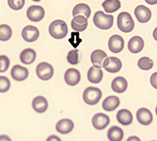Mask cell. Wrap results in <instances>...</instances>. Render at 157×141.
I'll list each match as a JSON object with an SVG mask.
<instances>
[{"mask_svg":"<svg viewBox=\"0 0 157 141\" xmlns=\"http://www.w3.org/2000/svg\"><path fill=\"white\" fill-rule=\"evenodd\" d=\"M117 27L123 33H131L134 28V21L132 15L127 12L119 14L117 17Z\"/></svg>","mask_w":157,"mask_h":141,"instance_id":"obj_3","label":"cell"},{"mask_svg":"<svg viewBox=\"0 0 157 141\" xmlns=\"http://www.w3.org/2000/svg\"><path fill=\"white\" fill-rule=\"evenodd\" d=\"M90 61L94 67L105 68L109 62V56L102 50H95L91 53Z\"/></svg>","mask_w":157,"mask_h":141,"instance_id":"obj_5","label":"cell"},{"mask_svg":"<svg viewBox=\"0 0 157 141\" xmlns=\"http://www.w3.org/2000/svg\"><path fill=\"white\" fill-rule=\"evenodd\" d=\"M91 123L96 130H104L109 124V117L102 112H98L92 117Z\"/></svg>","mask_w":157,"mask_h":141,"instance_id":"obj_12","label":"cell"},{"mask_svg":"<svg viewBox=\"0 0 157 141\" xmlns=\"http://www.w3.org/2000/svg\"><path fill=\"white\" fill-rule=\"evenodd\" d=\"M132 140H136V141H140L139 137H136V136H131L128 138V141H132Z\"/></svg>","mask_w":157,"mask_h":141,"instance_id":"obj_40","label":"cell"},{"mask_svg":"<svg viewBox=\"0 0 157 141\" xmlns=\"http://www.w3.org/2000/svg\"><path fill=\"white\" fill-rule=\"evenodd\" d=\"M94 25L101 30H109L113 25V16L112 14H106L105 13L98 11L94 16Z\"/></svg>","mask_w":157,"mask_h":141,"instance_id":"obj_2","label":"cell"},{"mask_svg":"<svg viewBox=\"0 0 157 141\" xmlns=\"http://www.w3.org/2000/svg\"><path fill=\"white\" fill-rule=\"evenodd\" d=\"M73 21H75L76 23H86L88 22V18H86L85 16H83V15H75V16H73Z\"/></svg>","mask_w":157,"mask_h":141,"instance_id":"obj_34","label":"cell"},{"mask_svg":"<svg viewBox=\"0 0 157 141\" xmlns=\"http://www.w3.org/2000/svg\"><path fill=\"white\" fill-rule=\"evenodd\" d=\"M8 5L14 11H19L24 7L25 0H8Z\"/></svg>","mask_w":157,"mask_h":141,"instance_id":"obj_30","label":"cell"},{"mask_svg":"<svg viewBox=\"0 0 157 141\" xmlns=\"http://www.w3.org/2000/svg\"><path fill=\"white\" fill-rule=\"evenodd\" d=\"M64 79H65V82L70 86H75L80 82L81 79V74L79 72L78 70L76 69H68L64 74Z\"/></svg>","mask_w":157,"mask_h":141,"instance_id":"obj_11","label":"cell"},{"mask_svg":"<svg viewBox=\"0 0 157 141\" xmlns=\"http://www.w3.org/2000/svg\"><path fill=\"white\" fill-rule=\"evenodd\" d=\"M122 68V62L119 58L117 57H113V56H110L109 57V62L107 64V66L104 68L107 72H112V73H115L118 72Z\"/></svg>","mask_w":157,"mask_h":141,"instance_id":"obj_22","label":"cell"},{"mask_svg":"<svg viewBox=\"0 0 157 141\" xmlns=\"http://www.w3.org/2000/svg\"><path fill=\"white\" fill-rule=\"evenodd\" d=\"M102 6L105 12H107L108 14H112L119 10L120 7H121V2L119 0H105L102 3Z\"/></svg>","mask_w":157,"mask_h":141,"instance_id":"obj_26","label":"cell"},{"mask_svg":"<svg viewBox=\"0 0 157 141\" xmlns=\"http://www.w3.org/2000/svg\"><path fill=\"white\" fill-rule=\"evenodd\" d=\"M71 28H72V29L75 30V31H76L77 33H80V32H83V31H85V30L87 29V27H88V22L80 24V23H76L75 21L71 20Z\"/></svg>","mask_w":157,"mask_h":141,"instance_id":"obj_33","label":"cell"},{"mask_svg":"<svg viewBox=\"0 0 157 141\" xmlns=\"http://www.w3.org/2000/svg\"><path fill=\"white\" fill-rule=\"evenodd\" d=\"M152 36H153V38L157 41V27L155 28V29L153 30V33H152Z\"/></svg>","mask_w":157,"mask_h":141,"instance_id":"obj_39","label":"cell"},{"mask_svg":"<svg viewBox=\"0 0 157 141\" xmlns=\"http://www.w3.org/2000/svg\"><path fill=\"white\" fill-rule=\"evenodd\" d=\"M10 67V59L6 55H0V72H5Z\"/></svg>","mask_w":157,"mask_h":141,"instance_id":"obj_32","label":"cell"},{"mask_svg":"<svg viewBox=\"0 0 157 141\" xmlns=\"http://www.w3.org/2000/svg\"><path fill=\"white\" fill-rule=\"evenodd\" d=\"M49 33L55 39H62L68 34V26L63 20H54L49 27Z\"/></svg>","mask_w":157,"mask_h":141,"instance_id":"obj_1","label":"cell"},{"mask_svg":"<svg viewBox=\"0 0 157 141\" xmlns=\"http://www.w3.org/2000/svg\"><path fill=\"white\" fill-rule=\"evenodd\" d=\"M47 140L48 141H51V140H56V141H60L61 139L58 137V136H55V135H52V136H49L48 138H47Z\"/></svg>","mask_w":157,"mask_h":141,"instance_id":"obj_37","label":"cell"},{"mask_svg":"<svg viewBox=\"0 0 157 141\" xmlns=\"http://www.w3.org/2000/svg\"><path fill=\"white\" fill-rule=\"evenodd\" d=\"M81 59V53L78 50H71L69 52L67 60L71 65H77L80 62Z\"/></svg>","mask_w":157,"mask_h":141,"instance_id":"obj_29","label":"cell"},{"mask_svg":"<svg viewBox=\"0 0 157 141\" xmlns=\"http://www.w3.org/2000/svg\"><path fill=\"white\" fill-rule=\"evenodd\" d=\"M124 39L122 36H120L118 34H114L113 36L109 37V49L112 53H118L124 49Z\"/></svg>","mask_w":157,"mask_h":141,"instance_id":"obj_9","label":"cell"},{"mask_svg":"<svg viewBox=\"0 0 157 141\" xmlns=\"http://www.w3.org/2000/svg\"><path fill=\"white\" fill-rule=\"evenodd\" d=\"M13 35V31L12 28L10 26H8L6 24L0 25V41H8L9 39H11V37Z\"/></svg>","mask_w":157,"mask_h":141,"instance_id":"obj_27","label":"cell"},{"mask_svg":"<svg viewBox=\"0 0 157 141\" xmlns=\"http://www.w3.org/2000/svg\"><path fill=\"white\" fill-rule=\"evenodd\" d=\"M36 58V53L33 49H25L20 53V60L25 65H30L34 62Z\"/></svg>","mask_w":157,"mask_h":141,"instance_id":"obj_24","label":"cell"},{"mask_svg":"<svg viewBox=\"0 0 157 141\" xmlns=\"http://www.w3.org/2000/svg\"><path fill=\"white\" fill-rule=\"evenodd\" d=\"M45 16V11L41 6H31L27 11V17L31 21L39 22L41 21Z\"/></svg>","mask_w":157,"mask_h":141,"instance_id":"obj_7","label":"cell"},{"mask_svg":"<svg viewBox=\"0 0 157 141\" xmlns=\"http://www.w3.org/2000/svg\"><path fill=\"white\" fill-rule=\"evenodd\" d=\"M33 108L35 112H44L47 111L48 109V101L44 96H36L33 100Z\"/></svg>","mask_w":157,"mask_h":141,"instance_id":"obj_21","label":"cell"},{"mask_svg":"<svg viewBox=\"0 0 157 141\" xmlns=\"http://www.w3.org/2000/svg\"><path fill=\"white\" fill-rule=\"evenodd\" d=\"M11 74H12V77L14 80L24 81L29 76V71H28L27 68L22 67L20 65H14L12 69Z\"/></svg>","mask_w":157,"mask_h":141,"instance_id":"obj_15","label":"cell"},{"mask_svg":"<svg viewBox=\"0 0 157 141\" xmlns=\"http://www.w3.org/2000/svg\"><path fill=\"white\" fill-rule=\"evenodd\" d=\"M102 96V92L95 87H88L83 92V100L88 105H95Z\"/></svg>","mask_w":157,"mask_h":141,"instance_id":"obj_4","label":"cell"},{"mask_svg":"<svg viewBox=\"0 0 157 141\" xmlns=\"http://www.w3.org/2000/svg\"><path fill=\"white\" fill-rule=\"evenodd\" d=\"M120 105V99L117 96H108L104 99L103 103H102V107L105 111L107 112H113L114 111L116 108H118V106Z\"/></svg>","mask_w":157,"mask_h":141,"instance_id":"obj_20","label":"cell"},{"mask_svg":"<svg viewBox=\"0 0 157 141\" xmlns=\"http://www.w3.org/2000/svg\"><path fill=\"white\" fill-rule=\"evenodd\" d=\"M72 15H83L86 18H89L90 16V8L84 3L77 4L72 10Z\"/></svg>","mask_w":157,"mask_h":141,"instance_id":"obj_25","label":"cell"},{"mask_svg":"<svg viewBox=\"0 0 157 141\" xmlns=\"http://www.w3.org/2000/svg\"><path fill=\"white\" fill-rule=\"evenodd\" d=\"M116 119L120 124H122L124 126L131 125L133 120L132 114L127 109H122L118 111V112L116 114Z\"/></svg>","mask_w":157,"mask_h":141,"instance_id":"obj_17","label":"cell"},{"mask_svg":"<svg viewBox=\"0 0 157 141\" xmlns=\"http://www.w3.org/2000/svg\"><path fill=\"white\" fill-rule=\"evenodd\" d=\"M107 135L110 141H121L124 137V131L118 126H113L109 129Z\"/></svg>","mask_w":157,"mask_h":141,"instance_id":"obj_23","label":"cell"},{"mask_svg":"<svg viewBox=\"0 0 157 141\" xmlns=\"http://www.w3.org/2000/svg\"><path fill=\"white\" fill-rule=\"evenodd\" d=\"M33 1H34V2H39V1H41V0H33Z\"/></svg>","mask_w":157,"mask_h":141,"instance_id":"obj_41","label":"cell"},{"mask_svg":"<svg viewBox=\"0 0 157 141\" xmlns=\"http://www.w3.org/2000/svg\"><path fill=\"white\" fill-rule=\"evenodd\" d=\"M112 89L117 93H122L128 89V82L123 76H117L112 82Z\"/></svg>","mask_w":157,"mask_h":141,"instance_id":"obj_19","label":"cell"},{"mask_svg":"<svg viewBox=\"0 0 157 141\" xmlns=\"http://www.w3.org/2000/svg\"><path fill=\"white\" fill-rule=\"evenodd\" d=\"M136 118L138 122L144 126L150 125L152 122V114L151 111L147 108H140L136 112Z\"/></svg>","mask_w":157,"mask_h":141,"instance_id":"obj_13","label":"cell"},{"mask_svg":"<svg viewBox=\"0 0 157 141\" xmlns=\"http://www.w3.org/2000/svg\"><path fill=\"white\" fill-rule=\"evenodd\" d=\"M155 114H156V116H157V106H156V108H155Z\"/></svg>","mask_w":157,"mask_h":141,"instance_id":"obj_42","label":"cell"},{"mask_svg":"<svg viewBox=\"0 0 157 141\" xmlns=\"http://www.w3.org/2000/svg\"><path fill=\"white\" fill-rule=\"evenodd\" d=\"M53 67L47 62H41L36 67V74L38 78L44 81L50 80L53 76Z\"/></svg>","mask_w":157,"mask_h":141,"instance_id":"obj_6","label":"cell"},{"mask_svg":"<svg viewBox=\"0 0 157 141\" xmlns=\"http://www.w3.org/2000/svg\"><path fill=\"white\" fill-rule=\"evenodd\" d=\"M3 140H5V141H11L12 139H11V137H9L8 135H0V141H3Z\"/></svg>","mask_w":157,"mask_h":141,"instance_id":"obj_36","label":"cell"},{"mask_svg":"<svg viewBox=\"0 0 157 141\" xmlns=\"http://www.w3.org/2000/svg\"><path fill=\"white\" fill-rule=\"evenodd\" d=\"M11 88V82L8 77L0 76V92H6Z\"/></svg>","mask_w":157,"mask_h":141,"instance_id":"obj_31","label":"cell"},{"mask_svg":"<svg viewBox=\"0 0 157 141\" xmlns=\"http://www.w3.org/2000/svg\"><path fill=\"white\" fill-rule=\"evenodd\" d=\"M134 14H135L136 19L140 23L149 22L151 18V11L144 5L137 6L134 10Z\"/></svg>","mask_w":157,"mask_h":141,"instance_id":"obj_8","label":"cell"},{"mask_svg":"<svg viewBox=\"0 0 157 141\" xmlns=\"http://www.w3.org/2000/svg\"><path fill=\"white\" fill-rule=\"evenodd\" d=\"M88 80L91 83L97 84L99 83L103 78V72L101 70V68H97L92 66L88 71Z\"/></svg>","mask_w":157,"mask_h":141,"instance_id":"obj_18","label":"cell"},{"mask_svg":"<svg viewBox=\"0 0 157 141\" xmlns=\"http://www.w3.org/2000/svg\"><path fill=\"white\" fill-rule=\"evenodd\" d=\"M73 122L69 119V118H63L61 120H59L57 123H56V126H55V129L60 134H63V135H66V134H69L71 131L73 130Z\"/></svg>","mask_w":157,"mask_h":141,"instance_id":"obj_16","label":"cell"},{"mask_svg":"<svg viewBox=\"0 0 157 141\" xmlns=\"http://www.w3.org/2000/svg\"><path fill=\"white\" fill-rule=\"evenodd\" d=\"M138 67H139L141 70L143 71H149L153 67V61L150 58L147 57V56H144V57H141L139 60H138Z\"/></svg>","mask_w":157,"mask_h":141,"instance_id":"obj_28","label":"cell"},{"mask_svg":"<svg viewBox=\"0 0 157 141\" xmlns=\"http://www.w3.org/2000/svg\"><path fill=\"white\" fill-rule=\"evenodd\" d=\"M22 37L26 42H34L39 37V30L34 26H26L22 30Z\"/></svg>","mask_w":157,"mask_h":141,"instance_id":"obj_10","label":"cell"},{"mask_svg":"<svg viewBox=\"0 0 157 141\" xmlns=\"http://www.w3.org/2000/svg\"><path fill=\"white\" fill-rule=\"evenodd\" d=\"M145 1L147 4H150V5H155V4H157V0H145Z\"/></svg>","mask_w":157,"mask_h":141,"instance_id":"obj_38","label":"cell"},{"mask_svg":"<svg viewBox=\"0 0 157 141\" xmlns=\"http://www.w3.org/2000/svg\"><path fill=\"white\" fill-rule=\"evenodd\" d=\"M151 86L157 90V72H153L151 76Z\"/></svg>","mask_w":157,"mask_h":141,"instance_id":"obj_35","label":"cell"},{"mask_svg":"<svg viewBox=\"0 0 157 141\" xmlns=\"http://www.w3.org/2000/svg\"><path fill=\"white\" fill-rule=\"evenodd\" d=\"M144 45H145V43H144V40L142 37L136 35V36L132 37L130 41H128V49L132 53H138L144 49Z\"/></svg>","mask_w":157,"mask_h":141,"instance_id":"obj_14","label":"cell"}]
</instances>
